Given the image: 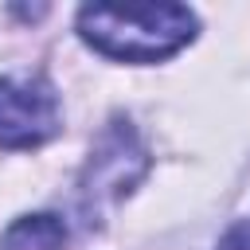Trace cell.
I'll return each instance as SVG.
<instances>
[{
  "mask_svg": "<svg viewBox=\"0 0 250 250\" xmlns=\"http://www.w3.org/2000/svg\"><path fill=\"white\" fill-rule=\"evenodd\" d=\"M59 133V98L43 78H0V148H35Z\"/></svg>",
  "mask_w": 250,
  "mask_h": 250,
  "instance_id": "obj_2",
  "label": "cell"
},
{
  "mask_svg": "<svg viewBox=\"0 0 250 250\" xmlns=\"http://www.w3.org/2000/svg\"><path fill=\"white\" fill-rule=\"evenodd\" d=\"M141 176H145V148L137 145L129 125H113L109 133H102V141L90 152L82 191L90 199H117Z\"/></svg>",
  "mask_w": 250,
  "mask_h": 250,
  "instance_id": "obj_3",
  "label": "cell"
},
{
  "mask_svg": "<svg viewBox=\"0 0 250 250\" xmlns=\"http://www.w3.org/2000/svg\"><path fill=\"white\" fill-rule=\"evenodd\" d=\"M219 250H250V223H238V227H230V230L223 234Z\"/></svg>",
  "mask_w": 250,
  "mask_h": 250,
  "instance_id": "obj_5",
  "label": "cell"
},
{
  "mask_svg": "<svg viewBox=\"0 0 250 250\" xmlns=\"http://www.w3.org/2000/svg\"><path fill=\"white\" fill-rule=\"evenodd\" d=\"M78 35L109 59L156 62L195 39V12L184 4H86Z\"/></svg>",
  "mask_w": 250,
  "mask_h": 250,
  "instance_id": "obj_1",
  "label": "cell"
},
{
  "mask_svg": "<svg viewBox=\"0 0 250 250\" xmlns=\"http://www.w3.org/2000/svg\"><path fill=\"white\" fill-rule=\"evenodd\" d=\"M66 238L70 234L59 215H23L4 230L0 250H66Z\"/></svg>",
  "mask_w": 250,
  "mask_h": 250,
  "instance_id": "obj_4",
  "label": "cell"
}]
</instances>
